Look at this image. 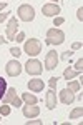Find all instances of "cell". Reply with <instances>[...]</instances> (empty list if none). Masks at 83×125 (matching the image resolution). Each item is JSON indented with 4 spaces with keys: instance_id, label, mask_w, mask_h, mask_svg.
<instances>
[{
    "instance_id": "6da1fadb",
    "label": "cell",
    "mask_w": 83,
    "mask_h": 125,
    "mask_svg": "<svg viewBox=\"0 0 83 125\" xmlns=\"http://www.w3.org/2000/svg\"><path fill=\"white\" fill-rule=\"evenodd\" d=\"M65 40V33L58 29H50L46 32V43L48 45H62Z\"/></svg>"
},
{
    "instance_id": "4fadbf2b",
    "label": "cell",
    "mask_w": 83,
    "mask_h": 125,
    "mask_svg": "<svg viewBox=\"0 0 83 125\" xmlns=\"http://www.w3.org/2000/svg\"><path fill=\"white\" fill-rule=\"evenodd\" d=\"M43 87H45V83H43L40 78H32V80L28 82V90H30V92H42Z\"/></svg>"
},
{
    "instance_id": "4dcf8cb0",
    "label": "cell",
    "mask_w": 83,
    "mask_h": 125,
    "mask_svg": "<svg viewBox=\"0 0 83 125\" xmlns=\"http://www.w3.org/2000/svg\"><path fill=\"white\" fill-rule=\"evenodd\" d=\"M5 42H7V40H3V37L0 35V43H5Z\"/></svg>"
},
{
    "instance_id": "cb8c5ba5",
    "label": "cell",
    "mask_w": 83,
    "mask_h": 125,
    "mask_svg": "<svg viewBox=\"0 0 83 125\" xmlns=\"http://www.w3.org/2000/svg\"><path fill=\"white\" fill-rule=\"evenodd\" d=\"M78 48H82V42H73L72 43V50H78Z\"/></svg>"
},
{
    "instance_id": "83f0119b",
    "label": "cell",
    "mask_w": 83,
    "mask_h": 125,
    "mask_svg": "<svg viewBox=\"0 0 83 125\" xmlns=\"http://www.w3.org/2000/svg\"><path fill=\"white\" fill-rule=\"evenodd\" d=\"M27 124H28V125H30V124H37V125H42V120H28Z\"/></svg>"
},
{
    "instance_id": "9c48e42d",
    "label": "cell",
    "mask_w": 83,
    "mask_h": 125,
    "mask_svg": "<svg viewBox=\"0 0 83 125\" xmlns=\"http://www.w3.org/2000/svg\"><path fill=\"white\" fill-rule=\"evenodd\" d=\"M17 30H18V22H17V19H10L9 25H7V39L9 40H15Z\"/></svg>"
},
{
    "instance_id": "f1b7e54d",
    "label": "cell",
    "mask_w": 83,
    "mask_h": 125,
    "mask_svg": "<svg viewBox=\"0 0 83 125\" xmlns=\"http://www.w3.org/2000/svg\"><path fill=\"white\" fill-rule=\"evenodd\" d=\"M7 17H9V13H0V23H2L3 20L7 19Z\"/></svg>"
},
{
    "instance_id": "e0dca14e",
    "label": "cell",
    "mask_w": 83,
    "mask_h": 125,
    "mask_svg": "<svg viewBox=\"0 0 83 125\" xmlns=\"http://www.w3.org/2000/svg\"><path fill=\"white\" fill-rule=\"evenodd\" d=\"M5 92H7V82H5L3 78L0 77V98H3Z\"/></svg>"
},
{
    "instance_id": "8fae6325",
    "label": "cell",
    "mask_w": 83,
    "mask_h": 125,
    "mask_svg": "<svg viewBox=\"0 0 83 125\" xmlns=\"http://www.w3.org/2000/svg\"><path fill=\"white\" fill-rule=\"evenodd\" d=\"M45 104L48 110H53L56 107V94H55V88H50L46 92V98H45Z\"/></svg>"
},
{
    "instance_id": "d6986e66",
    "label": "cell",
    "mask_w": 83,
    "mask_h": 125,
    "mask_svg": "<svg viewBox=\"0 0 83 125\" xmlns=\"http://www.w3.org/2000/svg\"><path fill=\"white\" fill-rule=\"evenodd\" d=\"M0 115H2V117H7V115H10V107L7 105V104H3V105L0 107Z\"/></svg>"
},
{
    "instance_id": "4316f807",
    "label": "cell",
    "mask_w": 83,
    "mask_h": 125,
    "mask_svg": "<svg viewBox=\"0 0 83 125\" xmlns=\"http://www.w3.org/2000/svg\"><path fill=\"white\" fill-rule=\"evenodd\" d=\"M72 55H73V52L70 50V52H65L63 55H62V58H65V60H66V58H68V57H72Z\"/></svg>"
},
{
    "instance_id": "3957f363",
    "label": "cell",
    "mask_w": 83,
    "mask_h": 125,
    "mask_svg": "<svg viewBox=\"0 0 83 125\" xmlns=\"http://www.w3.org/2000/svg\"><path fill=\"white\" fill-rule=\"evenodd\" d=\"M17 13H18L20 20H23V22H32V20L35 19V10H33L32 5H28V3L20 5L18 10H17Z\"/></svg>"
},
{
    "instance_id": "484cf974",
    "label": "cell",
    "mask_w": 83,
    "mask_h": 125,
    "mask_svg": "<svg viewBox=\"0 0 83 125\" xmlns=\"http://www.w3.org/2000/svg\"><path fill=\"white\" fill-rule=\"evenodd\" d=\"M76 17H78V20H80V22L83 20V7H80V9H78V12H76Z\"/></svg>"
},
{
    "instance_id": "ba28073f",
    "label": "cell",
    "mask_w": 83,
    "mask_h": 125,
    "mask_svg": "<svg viewBox=\"0 0 83 125\" xmlns=\"http://www.w3.org/2000/svg\"><path fill=\"white\" fill-rule=\"evenodd\" d=\"M42 13L45 17H56L60 13V7L56 3H46V5L42 7Z\"/></svg>"
},
{
    "instance_id": "7402d4cb",
    "label": "cell",
    "mask_w": 83,
    "mask_h": 125,
    "mask_svg": "<svg viewBox=\"0 0 83 125\" xmlns=\"http://www.w3.org/2000/svg\"><path fill=\"white\" fill-rule=\"evenodd\" d=\"M75 67H76V70H78V72H82V68H83V58H80V60L75 63Z\"/></svg>"
},
{
    "instance_id": "277c9868",
    "label": "cell",
    "mask_w": 83,
    "mask_h": 125,
    "mask_svg": "<svg viewBox=\"0 0 83 125\" xmlns=\"http://www.w3.org/2000/svg\"><path fill=\"white\" fill-rule=\"evenodd\" d=\"M25 70H27L28 75H42V72H43V65H42L38 60L32 58V60H28V62H27Z\"/></svg>"
},
{
    "instance_id": "ac0fdd59",
    "label": "cell",
    "mask_w": 83,
    "mask_h": 125,
    "mask_svg": "<svg viewBox=\"0 0 83 125\" xmlns=\"http://www.w3.org/2000/svg\"><path fill=\"white\" fill-rule=\"evenodd\" d=\"M68 88H70L72 92H78V90H80V82H76V80H72V82L68 83Z\"/></svg>"
},
{
    "instance_id": "d4e9b609",
    "label": "cell",
    "mask_w": 83,
    "mask_h": 125,
    "mask_svg": "<svg viewBox=\"0 0 83 125\" xmlns=\"http://www.w3.org/2000/svg\"><path fill=\"white\" fill-rule=\"evenodd\" d=\"M63 22H65L63 17H55V25H56V27H58V25H62Z\"/></svg>"
},
{
    "instance_id": "30bf717a",
    "label": "cell",
    "mask_w": 83,
    "mask_h": 125,
    "mask_svg": "<svg viewBox=\"0 0 83 125\" xmlns=\"http://www.w3.org/2000/svg\"><path fill=\"white\" fill-rule=\"evenodd\" d=\"M75 92H72L70 88H63L62 92H60V102L65 104V105H70V104H73L75 100Z\"/></svg>"
},
{
    "instance_id": "ffe728a7",
    "label": "cell",
    "mask_w": 83,
    "mask_h": 125,
    "mask_svg": "<svg viewBox=\"0 0 83 125\" xmlns=\"http://www.w3.org/2000/svg\"><path fill=\"white\" fill-rule=\"evenodd\" d=\"M56 82H58V78H55V77L50 78V80H48V85H50V88H55V87H56Z\"/></svg>"
},
{
    "instance_id": "603a6c76",
    "label": "cell",
    "mask_w": 83,
    "mask_h": 125,
    "mask_svg": "<svg viewBox=\"0 0 83 125\" xmlns=\"http://www.w3.org/2000/svg\"><path fill=\"white\" fill-rule=\"evenodd\" d=\"M15 40H17V42H23V40H25V33H22V32L17 33V35H15Z\"/></svg>"
},
{
    "instance_id": "2e32d148",
    "label": "cell",
    "mask_w": 83,
    "mask_h": 125,
    "mask_svg": "<svg viewBox=\"0 0 83 125\" xmlns=\"http://www.w3.org/2000/svg\"><path fill=\"white\" fill-rule=\"evenodd\" d=\"M83 115V107H76L72 110V114H70V120H76V118H80Z\"/></svg>"
},
{
    "instance_id": "52a82bcc",
    "label": "cell",
    "mask_w": 83,
    "mask_h": 125,
    "mask_svg": "<svg viewBox=\"0 0 83 125\" xmlns=\"http://www.w3.org/2000/svg\"><path fill=\"white\" fill-rule=\"evenodd\" d=\"M56 65H58V52L50 50L46 53V58H45V68L46 70H53Z\"/></svg>"
},
{
    "instance_id": "7a4b0ae2",
    "label": "cell",
    "mask_w": 83,
    "mask_h": 125,
    "mask_svg": "<svg viewBox=\"0 0 83 125\" xmlns=\"http://www.w3.org/2000/svg\"><path fill=\"white\" fill-rule=\"evenodd\" d=\"M23 50H25L27 55L35 57V55H38V53L42 52V43H40V40H37V39H28V40H25Z\"/></svg>"
},
{
    "instance_id": "8992f818",
    "label": "cell",
    "mask_w": 83,
    "mask_h": 125,
    "mask_svg": "<svg viewBox=\"0 0 83 125\" xmlns=\"http://www.w3.org/2000/svg\"><path fill=\"white\" fill-rule=\"evenodd\" d=\"M5 70H7L9 77H18L20 73H22V65L17 60H10L9 63H7V67H5Z\"/></svg>"
},
{
    "instance_id": "44dd1931",
    "label": "cell",
    "mask_w": 83,
    "mask_h": 125,
    "mask_svg": "<svg viewBox=\"0 0 83 125\" xmlns=\"http://www.w3.org/2000/svg\"><path fill=\"white\" fill-rule=\"evenodd\" d=\"M10 53H12V55H13V57H20V55H22V53H20V48H12V50H10Z\"/></svg>"
},
{
    "instance_id": "7c38bea8",
    "label": "cell",
    "mask_w": 83,
    "mask_h": 125,
    "mask_svg": "<svg viewBox=\"0 0 83 125\" xmlns=\"http://www.w3.org/2000/svg\"><path fill=\"white\" fill-rule=\"evenodd\" d=\"M22 112H23V115L27 117V118H35V117L40 115V107H35V105H25L22 108Z\"/></svg>"
},
{
    "instance_id": "1f68e13d",
    "label": "cell",
    "mask_w": 83,
    "mask_h": 125,
    "mask_svg": "<svg viewBox=\"0 0 83 125\" xmlns=\"http://www.w3.org/2000/svg\"><path fill=\"white\" fill-rule=\"evenodd\" d=\"M53 2H55V0H52V3H53Z\"/></svg>"
},
{
    "instance_id": "5bb4252c",
    "label": "cell",
    "mask_w": 83,
    "mask_h": 125,
    "mask_svg": "<svg viewBox=\"0 0 83 125\" xmlns=\"http://www.w3.org/2000/svg\"><path fill=\"white\" fill-rule=\"evenodd\" d=\"M82 72H78V70H73V68H70V67H66L65 68V72H63V77L65 80H73L75 77H78Z\"/></svg>"
},
{
    "instance_id": "f546056e",
    "label": "cell",
    "mask_w": 83,
    "mask_h": 125,
    "mask_svg": "<svg viewBox=\"0 0 83 125\" xmlns=\"http://www.w3.org/2000/svg\"><path fill=\"white\" fill-rule=\"evenodd\" d=\"M5 7H7V3H5V2H2V3H0V10H3Z\"/></svg>"
},
{
    "instance_id": "d6a6232c",
    "label": "cell",
    "mask_w": 83,
    "mask_h": 125,
    "mask_svg": "<svg viewBox=\"0 0 83 125\" xmlns=\"http://www.w3.org/2000/svg\"><path fill=\"white\" fill-rule=\"evenodd\" d=\"M0 117H2V115H0Z\"/></svg>"
},
{
    "instance_id": "5b68a950",
    "label": "cell",
    "mask_w": 83,
    "mask_h": 125,
    "mask_svg": "<svg viewBox=\"0 0 83 125\" xmlns=\"http://www.w3.org/2000/svg\"><path fill=\"white\" fill-rule=\"evenodd\" d=\"M3 102L5 104H13V107H22V100L17 97V90L13 87L7 88V92L3 95Z\"/></svg>"
},
{
    "instance_id": "9a60e30c",
    "label": "cell",
    "mask_w": 83,
    "mask_h": 125,
    "mask_svg": "<svg viewBox=\"0 0 83 125\" xmlns=\"http://www.w3.org/2000/svg\"><path fill=\"white\" fill-rule=\"evenodd\" d=\"M22 100L27 105H37V102H38V98L35 95H32V94H22Z\"/></svg>"
}]
</instances>
